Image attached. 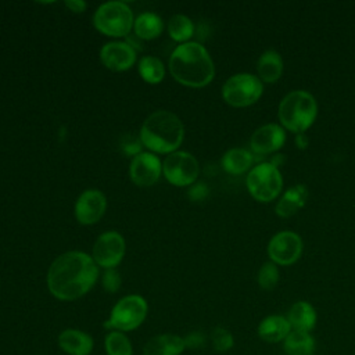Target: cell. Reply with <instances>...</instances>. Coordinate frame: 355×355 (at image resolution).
Masks as SVG:
<instances>
[{
    "mask_svg": "<svg viewBox=\"0 0 355 355\" xmlns=\"http://www.w3.org/2000/svg\"><path fill=\"white\" fill-rule=\"evenodd\" d=\"M318 115V103L315 97L305 90H293L286 94L277 110V116L283 129L295 135L305 133Z\"/></svg>",
    "mask_w": 355,
    "mask_h": 355,
    "instance_id": "277c9868",
    "label": "cell"
},
{
    "mask_svg": "<svg viewBox=\"0 0 355 355\" xmlns=\"http://www.w3.org/2000/svg\"><path fill=\"white\" fill-rule=\"evenodd\" d=\"M133 14L123 1H107L101 4L94 15L93 24L98 32L112 37H123L133 28Z\"/></svg>",
    "mask_w": 355,
    "mask_h": 355,
    "instance_id": "8992f818",
    "label": "cell"
},
{
    "mask_svg": "<svg viewBox=\"0 0 355 355\" xmlns=\"http://www.w3.org/2000/svg\"><path fill=\"white\" fill-rule=\"evenodd\" d=\"M186 349L183 337L172 333L151 337L143 348V355H182Z\"/></svg>",
    "mask_w": 355,
    "mask_h": 355,
    "instance_id": "e0dca14e",
    "label": "cell"
},
{
    "mask_svg": "<svg viewBox=\"0 0 355 355\" xmlns=\"http://www.w3.org/2000/svg\"><path fill=\"white\" fill-rule=\"evenodd\" d=\"M245 186L251 197L259 202L273 201L282 191L283 178L273 164L262 162L250 169Z\"/></svg>",
    "mask_w": 355,
    "mask_h": 355,
    "instance_id": "52a82bcc",
    "label": "cell"
},
{
    "mask_svg": "<svg viewBox=\"0 0 355 355\" xmlns=\"http://www.w3.org/2000/svg\"><path fill=\"white\" fill-rule=\"evenodd\" d=\"M168 33L175 42H179L180 44L187 43L194 33L193 21L186 15L176 14L168 22Z\"/></svg>",
    "mask_w": 355,
    "mask_h": 355,
    "instance_id": "484cf974",
    "label": "cell"
},
{
    "mask_svg": "<svg viewBox=\"0 0 355 355\" xmlns=\"http://www.w3.org/2000/svg\"><path fill=\"white\" fill-rule=\"evenodd\" d=\"M254 162V155L245 148H230L222 157V166L230 175L247 172Z\"/></svg>",
    "mask_w": 355,
    "mask_h": 355,
    "instance_id": "603a6c76",
    "label": "cell"
},
{
    "mask_svg": "<svg viewBox=\"0 0 355 355\" xmlns=\"http://www.w3.org/2000/svg\"><path fill=\"white\" fill-rule=\"evenodd\" d=\"M184 137L182 121L171 111H155L140 128V141L153 153L171 154L178 150Z\"/></svg>",
    "mask_w": 355,
    "mask_h": 355,
    "instance_id": "3957f363",
    "label": "cell"
},
{
    "mask_svg": "<svg viewBox=\"0 0 355 355\" xmlns=\"http://www.w3.org/2000/svg\"><path fill=\"white\" fill-rule=\"evenodd\" d=\"M148 312L147 301L139 294H129L122 297L111 309L110 318L104 322L107 330H116L122 333L133 331L141 326Z\"/></svg>",
    "mask_w": 355,
    "mask_h": 355,
    "instance_id": "5b68a950",
    "label": "cell"
},
{
    "mask_svg": "<svg viewBox=\"0 0 355 355\" xmlns=\"http://www.w3.org/2000/svg\"><path fill=\"white\" fill-rule=\"evenodd\" d=\"M211 343L216 352H227L229 349L233 348L234 338L233 334L226 327L216 326L211 331Z\"/></svg>",
    "mask_w": 355,
    "mask_h": 355,
    "instance_id": "f1b7e54d",
    "label": "cell"
},
{
    "mask_svg": "<svg viewBox=\"0 0 355 355\" xmlns=\"http://www.w3.org/2000/svg\"><path fill=\"white\" fill-rule=\"evenodd\" d=\"M295 144L298 148H305L308 146V137L305 133L295 135Z\"/></svg>",
    "mask_w": 355,
    "mask_h": 355,
    "instance_id": "836d02e7",
    "label": "cell"
},
{
    "mask_svg": "<svg viewBox=\"0 0 355 355\" xmlns=\"http://www.w3.org/2000/svg\"><path fill=\"white\" fill-rule=\"evenodd\" d=\"M100 60L105 68L122 72L133 67L136 61V50L128 42H110L101 47Z\"/></svg>",
    "mask_w": 355,
    "mask_h": 355,
    "instance_id": "9a60e30c",
    "label": "cell"
},
{
    "mask_svg": "<svg viewBox=\"0 0 355 355\" xmlns=\"http://www.w3.org/2000/svg\"><path fill=\"white\" fill-rule=\"evenodd\" d=\"M283 349L286 355H313L316 343L311 333L291 330L283 341Z\"/></svg>",
    "mask_w": 355,
    "mask_h": 355,
    "instance_id": "7402d4cb",
    "label": "cell"
},
{
    "mask_svg": "<svg viewBox=\"0 0 355 355\" xmlns=\"http://www.w3.org/2000/svg\"><path fill=\"white\" fill-rule=\"evenodd\" d=\"M263 93V83L252 73H236L230 76L223 87L222 97L232 107H248L257 103Z\"/></svg>",
    "mask_w": 355,
    "mask_h": 355,
    "instance_id": "ba28073f",
    "label": "cell"
},
{
    "mask_svg": "<svg viewBox=\"0 0 355 355\" xmlns=\"http://www.w3.org/2000/svg\"><path fill=\"white\" fill-rule=\"evenodd\" d=\"M101 283H103V287L105 291L108 293H116L121 287V275L118 270L115 269H105L104 275H103V279H101Z\"/></svg>",
    "mask_w": 355,
    "mask_h": 355,
    "instance_id": "f546056e",
    "label": "cell"
},
{
    "mask_svg": "<svg viewBox=\"0 0 355 355\" xmlns=\"http://www.w3.org/2000/svg\"><path fill=\"white\" fill-rule=\"evenodd\" d=\"M208 194V189L205 184L202 183H197L194 184L190 190H189V197L193 200V201H201L207 197Z\"/></svg>",
    "mask_w": 355,
    "mask_h": 355,
    "instance_id": "1f68e13d",
    "label": "cell"
},
{
    "mask_svg": "<svg viewBox=\"0 0 355 355\" xmlns=\"http://www.w3.org/2000/svg\"><path fill=\"white\" fill-rule=\"evenodd\" d=\"M58 347L67 355H90L94 348L93 337L79 329H65L58 334Z\"/></svg>",
    "mask_w": 355,
    "mask_h": 355,
    "instance_id": "2e32d148",
    "label": "cell"
},
{
    "mask_svg": "<svg viewBox=\"0 0 355 355\" xmlns=\"http://www.w3.org/2000/svg\"><path fill=\"white\" fill-rule=\"evenodd\" d=\"M198 172L197 159L187 151L171 153L162 162V173L173 186L184 187L193 184L198 178Z\"/></svg>",
    "mask_w": 355,
    "mask_h": 355,
    "instance_id": "9c48e42d",
    "label": "cell"
},
{
    "mask_svg": "<svg viewBox=\"0 0 355 355\" xmlns=\"http://www.w3.org/2000/svg\"><path fill=\"white\" fill-rule=\"evenodd\" d=\"M168 65L175 80L187 87H204L212 82L215 75L209 53L197 42L179 44L172 51Z\"/></svg>",
    "mask_w": 355,
    "mask_h": 355,
    "instance_id": "7a4b0ae2",
    "label": "cell"
},
{
    "mask_svg": "<svg viewBox=\"0 0 355 355\" xmlns=\"http://www.w3.org/2000/svg\"><path fill=\"white\" fill-rule=\"evenodd\" d=\"M183 341L184 347L189 349H201L207 344V336L200 330H194L184 336Z\"/></svg>",
    "mask_w": 355,
    "mask_h": 355,
    "instance_id": "4dcf8cb0",
    "label": "cell"
},
{
    "mask_svg": "<svg viewBox=\"0 0 355 355\" xmlns=\"http://www.w3.org/2000/svg\"><path fill=\"white\" fill-rule=\"evenodd\" d=\"M104 349L107 355H133V345L129 337L116 330H111L105 336Z\"/></svg>",
    "mask_w": 355,
    "mask_h": 355,
    "instance_id": "4316f807",
    "label": "cell"
},
{
    "mask_svg": "<svg viewBox=\"0 0 355 355\" xmlns=\"http://www.w3.org/2000/svg\"><path fill=\"white\" fill-rule=\"evenodd\" d=\"M126 244L123 237L114 230L100 234L93 245L92 258L97 266L104 269H114L118 266L125 255Z\"/></svg>",
    "mask_w": 355,
    "mask_h": 355,
    "instance_id": "8fae6325",
    "label": "cell"
},
{
    "mask_svg": "<svg viewBox=\"0 0 355 355\" xmlns=\"http://www.w3.org/2000/svg\"><path fill=\"white\" fill-rule=\"evenodd\" d=\"M316 311L315 308L306 301H297L291 305L287 313V320L293 330L298 331H308L315 327L316 324Z\"/></svg>",
    "mask_w": 355,
    "mask_h": 355,
    "instance_id": "ffe728a7",
    "label": "cell"
},
{
    "mask_svg": "<svg viewBox=\"0 0 355 355\" xmlns=\"http://www.w3.org/2000/svg\"><path fill=\"white\" fill-rule=\"evenodd\" d=\"M279 277H280V273H279L277 265L273 263V262H265L259 268L257 280H258V284L262 290L269 291V290H273L277 286Z\"/></svg>",
    "mask_w": 355,
    "mask_h": 355,
    "instance_id": "83f0119b",
    "label": "cell"
},
{
    "mask_svg": "<svg viewBox=\"0 0 355 355\" xmlns=\"http://www.w3.org/2000/svg\"><path fill=\"white\" fill-rule=\"evenodd\" d=\"M291 330L287 318L282 315H269L258 324V336L266 343L284 341Z\"/></svg>",
    "mask_w": 355,
    "mask_h": 355,
    "instance_id": "d6986e66",
    "label": "cell"
},
{
    "mask_svg": "<svg viewBox=\"0 0 355 355\" xmlns=\"http://www.w3.org/2000/svg\"><path fill=\"white\" fill-rule=\"evenodd\" d=\"M258 78L262 83H275L283 73V60L275 50L263 51L257 61Z\"/></svg>",
    "mask_w": 355,
    "mask_h": 355,
    "instance_id": "44dd1931",
    "label": "cell"
},
{
    "mask_svg": "<svg viewBox=\"0 0 355 355\" xmlns=\"http://www.w3.org/2000/svg\"><path fill=\"white\" fill-rule=\"evenodd\" d=\"M139 73L144 82L155 85L164 79L165 68L158 57L144 55L139 61Z\"/></svg>",
    "mask_w": 355,
    "mask_h": 355,
    "instance_id": "d4e9b609",
    "label": "cell"
},
{
    "mask_svg": "<svg viewBox=\"0 0 355 355\" xmlns=\"http://www.w3.org/2000/svg\"><path fill=\"white\" fill-rule=\"evenodd\" d=\"M133 29L137 37L144 40H151L162 33L164 22L159 15L146 11L141 12L133 22Z\"/></svg>",
    "mask_w": 355,
    "mask_h": 355,
    "instance_id": "cb8c5ba5",
    "label": "cell"
},
{
    "mask_svg": "<svg viewBox=\"0 0 355 355\" xmlns=\"http://www.w3.org/2000/svg\"><path fill=\"white\" fill-rule=\"evenodd\" d=\"M98 277L94 259L82 251H68L53 261L47 272V288L61 301H75L87 294Z\"/></svg>",
    "mask_w": 355,
    "mask_h": 355,
    "instance_id": "6da1fadb",
    "label": "cell"
},
{
    "mask_svg": "<svg viewBox=\"0 0 355 355\" xmlns=\"http://www.w3.org/2000/svg\"><path fill=\"white\" fill-rule=\"evenodd\" d=\"M162 172V164L159 158L153 153H140L133 157L129 175L135 184L140 187H148L154 184Z\"/></svg>",
    "mask_w": 355,
    "mask_h": 355,
    "instance_id": "4fadbf2b",
    "label": "cell"
},
{
    "mask_svg": "<svg viewBox=\"0 0 355 355\" xmlns=\"http://www.w3.org/2000/svg\"><path fill=\"white\" fill-rule=\"evenodd\" d=\"M286 143V130L277 123H266L258 128L251 139L250 147L252 154L268 155L280 150Z\"/></svg>",
    "mask_w": 355,
    "mask_h": 355,
    "instance_id": "5bb4252c",
    "label": "cell"
},
{
    "mask_svg": "<svg viewBox=\"0 0 355 355\" xmlns=\"http://www.w3.org/2000/svg\"><path fill=\"white\" fill-rule=\"evenodd\" d=\"M107 209L105 196L96 189L85 190L75 202V216L80 225L98 222Z\"/></svg>",
    "mask_w": 355,
    "mask_h": 355,
    "instance_id": "7c38bea8",
    "label": "cell"
},
{
    "mask_svg": "<svg viewBox=\"0 0 355 355\" xmlns=\"http://www.w3.org/2000/svg\"><path fill=\"white\" fill-rule=\"evenodd\" d=\"M302 254V239L293 230H282L276 233L268 244V255L270 262L282 266L295 263Z\"/></svg>",
    "mask_w": 355,
    "mask_h": 355,
    "instance_id": "30bf717a",
    "label": "cell"
},
{
    "mask_svg": "<svg viewBox=\"0 0 355 355\" xmlns=\"http://www.w3.org/2000/svg\"><path fill=\"white\" fill-rule=\"evenodd\" d=\"M308 189L305 184L297 183L291 186L286 193L280 197V200L276 204V215L282 218H290L295 215L306 202L308 200Z\"/></svg>",
    "mask_w": 355,
    "mask_h": 355,
    "instance_id": "ac0fdd59",
    "label": "cell"
},
{
    "mask_svg": "<svg viewBox=\"0 0 355 355\" xmlns=\"http://www.w3.org/2000/svg\"><path fill=\"white\" fill-rule=\"evenodd\" d=\"M65 6H67L71 11H73V12H82V11H85L86 7H87V4H86L85 1H82V0H67V1H65Z\"/></svg>",
    "mask_w": 355,
    "mask_h": 355,
    "instance_id": "d6a6232c",
    "label": "cell"
}]
</instances>
